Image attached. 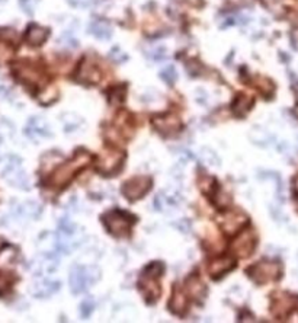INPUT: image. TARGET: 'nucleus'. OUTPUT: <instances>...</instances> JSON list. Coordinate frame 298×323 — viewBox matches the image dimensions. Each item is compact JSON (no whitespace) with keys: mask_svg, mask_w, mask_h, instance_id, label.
Instances as JSON below:
<instances>
[{"mask_svg":"<svg viewBox=\"0 0 298 323\" xmlns=\"http://www.w3.org/2000/svg\"><path fill=\"white\" fill-rule=\"evenodd\" d=\"M128 213L121 211H112L104 217L108 230L115 236H125L128 233V229L131 227V223L128 221Z\"/></svg>","mask_w":298,"mask_h":323,"instance_id":"obj_1","label":"nucleus"},{"mask_svg":"<svg viewBox=\"0 0 298 323\" xmlns=\"http://www.w3.org/2000/svg\"><path fill=\"white\" fill-rule=\"evenodd\" d=\"M253 271V280L258 283H268L271 280H277L280 277V265L275 262H261L250 269Z\"/></svg>","mask_w":298,"mask_h":323,"instance_id":"obj_2","label":"nucleus"},{"mask_svg":"<svg viewBox=\"0 0 298 323\" xmlns=\"http://www.w3.org/2000/svg\"><path fill=\"white\" fill-rule=\"evenodd\" d=\"M150 186H151V180L149 178H133L124 185V195L128 199L134 201L137 198L143 197Z\"/></svg>","mask_w":298,"mask_h":323,"instance_id":"obj_3","label":"nucleus"},{"mask_svg":"<svg viewBox=\"0 0 298 323\" xmlns=\"http://www.w3.org/2000/svg\"><path fill=\"white\" fill-rule=\"evenodd\" d=\"M48 36V29L39 26V25H31L26 31V42L29 45H34V47H38L41 44H44V41L47 39Z\"/></svg>","mask_w":298,"mask_h":323,"instance_id":"obj_4","label":"nucleus"},{"mask_svg":"<svg viewBox=\"0 0 298 323\" xmlns=\"http://www.w3.org/2000/svg\"><path fill=\"white\" fill-rule=\"evenodd\" d=\"M101 77V73L99 70L90 64L88 61H85L80 67V80L85 82V83H96Z\"/></svg>","mask_w":298,"mask_h":323,"instance_id":"obj_5","label":"nucleus"},{"mask_svg":"<svg viewBox=\"0 0 298 323\" xmlns=\"http://www.w3.org/2000/svg\"><path fill=\"white\" fill-rule=\"evenodd\" d=\"M89 31L99 39H108L111 38V28L104 23V22H93L90 26H89Z\"/></svg>","mask_w":298,"mask_h":323,"instance_id":"obj_6","label":"nucleus"},{"mask_svg":"<svg viewBox=\"0 0 298 323\" xmlns=\"http://www.w3.org/2000/svg\"><path fill=\"white\" fill-rule=\"evenodd\" d=\"M161 77H163L166 82H169V83L175 82V79H176L175 69H173V67H166V69L161 72Z\"/></svg>","mask_w":298,"mask_h":323,"instance_id":"obj_7","label":"nucleus"},{"mask_svg":"<svg viewBox=\"0 0 298 323\" xmlns=\"http://www.w3.org/2000/svg\"><path fill=\"white\" fill-rule=\"evenodd\" d=\"M10 287V281L7 280V277L0 271V296H3Z\"/></svg>","mask_w":298,"mask_h":323,"instance_id":"obj_8","label":"nucleus"},{"mask_svg":"<svg viewBox=\"0 0 298 323\" xmlns=\"http://www.w3.org/2000/svg\"><path fill=\"white\" fill-rule=\"evenodd\" d=\"M34 0H20V6L23 7V10L26 13H32V9H34Z\"/></svg>","mask_w":298,"mask_h":323,"instance_id":"obj_9","label":"nucleus"}]
</instances>
